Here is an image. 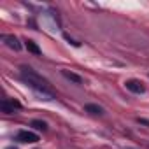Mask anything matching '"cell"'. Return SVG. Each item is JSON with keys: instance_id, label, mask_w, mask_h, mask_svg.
Segmentation results:
<instances>
[{"instance_id": "1", "label": "cell", "mask_w": 149, "mask_h": 149, "mask_svg": "<svg viewBox=\"0 0 149 149\" xmlns=\"http://www.w3.org/2000/svg\"><path fill=\"white\" fill-rule=\"evenodd\" d=\"M21 77L39 97H42L44 100H53L54 95L49 88V83L46 79H42L35 70H32L30 67H21Z\"/></svg>"}, {"instance_id": "2", "label": "cell", "mask_w": 149, "mask_h": 149, "mask_svg": "<svg viewBox=\"0 0 149 149\" xmlns=\"http://www.w3.org/2000/svg\"><path fill=\"white\" fill-rule=\"evenodd\" d=\"M16 140L19 142H26V144H32V142H39V135L30 132V130H19L18 135H16Z\"/></svg>"}, {"instance_id": "3", "label": "cell", "mask_w": 149, "mask_h": 149, "mask_svg": "<svg viewBox=\"0 0 149 149\" xmlns=\"http://www.w3.org/2000/svg\"><path fill=\"white\" fill-rule=\"evenodd\" d=\"M126 84V90H130L132 93H144L146 91V88H144V84L140 83V81H137V79H130V81H126L125 83Z\"/></svg>"}, {"instance_id": "4", "label": "cell", "mask_w": 149, "mask_h": 149, "mask_svg": "<svg viewBox=\"0 0 149 149\" xmlns=\"http://www.w3.org/2000/svg\"><path fill=\"white\" fill-rule=\"evenodd\" d=\"M16 109H21V104L18 102V100H4L2 102V111L4 112H7V114H13Z\"/></svg>"}, {"instance_id": "5", "label": "cell", "mask_w": 149, "mask_h": 149, "mask_svg": "<svg viewBox=\"0 0 149 149\" xmlns=\"http://www.w3.org/2000/svg\"><path fill=\"white\" fill-rule=\"evenodd\" d=\"M4 42H6L7 47H11V49H14V51H19V49H21V44L18 42V39H16L14 35H4Z\"/></svg>"}, {"instance_id": "6", "label": "cell", "mask_w": 149, "mask_h": 149, "mask_svg": "<svg viewBox=\"0 0 149 149\" xmlns=\"http://www.w3.org/2000/svg\"><path fill=\"white\" fill-rule=\"evenodd\" d=\"M61 74H63V77H67L68 81H74V83H77V84L83 83V79L77 76V74H74V72H70V70H61Z\"/></svg>"}, {"instance_id": "7", "label": "cell", "mask_w": 149, "mask_h": 149, "mask_svg": "<svg viewBox=\"0 0 149 149\" xmlns=\"http://www.w3.org/2000/svg\"><path fill=\"white\" fill-rule=\"evenodd\" d=\"M84 111L90 112V114H104V109L100 105H95V104H86L84 105Z\"/></svg>"}, {"instance_id": "8", "label": "cell", "mask_w": 149, "mask_h": 149, "mask_svg": "<svg viewBox=\"0 0 149 149\" xmlns=\"http://www.w3.org/2000/svg\"><path fill=\"white\" fill-rule=\"evenodd\" d=\"M26 49H28L30 53H33V54H37V56H39V54H42V51H40V47H39V46H37V44H35L33 40H26Z\"/></svg>"}, {"instance_id": "9", "label": "cell", "mask_w": 149, "mask_h": 149, "mask_svg": "<svg viewBox=\"0 0 149 149\" xmlns=\"http://www.w3.org/2000/svg\"><path fill=\"white\" fill-rule=\"evenodd\" d=\"M32 126H33L35 130H42V132L47 130V125H46L44 121H39V119H33V121H32Z\"/></svg>"}, {"instance_id": "10", "label": "cell", "mask_w": 149, "mask_h": 149, "mask_svg": "<svg viewBox=\"0 0 149 149\" xmlns=\"http://www.w3.org/2000/svg\"><path fill=\"white\" fill-rule=\"evenodd\" d=\"M63 37H65V39H67V40H68V42H70V44H72V46H76V47H79V46H81V44H79V42H76V40H74V39H70V35H67V33H65V35H63Z\"/></svg>"}, {"instance_id": "11", "label": "cell", "mask_w": 149, "mask_h": 149, "mask_svg": "<svg viewBox=\"0 0 149 149\" xmlns=\"http://www.w3.org/2000/svg\"><path fill=\"white\" fill-rule=\"evenodd\" d=\"M6 149H18V147H13V146H11V147H6Z\"/></svg>"}]
</instances>
